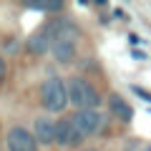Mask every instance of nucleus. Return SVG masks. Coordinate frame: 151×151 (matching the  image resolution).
<instances>
[{
  "label": "nucleus",
  "mask_w": 151,
  "mask_h": 151,
  "mask_svg": "<svg viewBox=\"0 0 151 151\" xmlns=\"http://www.w3.org/2000/svg\"><path fill=\"white\" fill-rule=\"evenodd\" d=\"M76 131H78V126L73 124V119H70V116H60V119L55 121V144L58 146H70Z\"/></svg>",
  "instance_id": "obj_9"
},
{
  "label": "nucleus",
  "mask_w": 151,
  "mask_h": 151,
  "mask_svg": "<svg viewBox=\"0 0 151 151\" xmlns=\"http://www.w3.org/2000/svg\"><path fill=\"white\" fill-rule=\"evenodd\" d=\"M111 15L116 18V20H121V23H129V20H131V15L124 10V8H113V13H111Z\"/></svg>",
  "instance_id": "obj_12"
},
{
  "label": "nucleus",
  "mask_w": 151,
  "mask_h": 151,
  "mask_svg": "<svg viewBox=\"0 0 151 151\" xmlns=\"http://www.w3.org/2000/svg\"><path fill=\"white\" fill-rule=\"evenodd\" d=\"M131 58L144 63V60H149V53H146V50H141V48H134V50H131Z\"/></svg>",
  "instance_id": "obj_13"
},
{
  "label": "nucleus",
  "mask_w": 151,
  "mask_h": 151,
  "mask_svg": "<svg viewBox=\"0 0 151 151\" xmlns=\"http://www.w3.org/2000/svg\"><path fill=\"white\" fill-rule=\"evenodd\" d=\"M28 10H35V13H48V15H53V13H60L65 8V3H60V0H35V3H25Z\"/></svg>",
  "instance_id": "obj_10"
},
{
  "label": "nucleus",
  "mask_w": 151,
  "mask_h": 151,
  "mask_svg": "<svg viewBox=\"0 0 151 151\" xmlns=\"http://www.w3.org/2000/svg\"><path fill=\"white\" fill-rule=\"evenodd\" d=\"M5 144H8V151H38L35 136L25 126H13L5 136Z\"/></svg>",
  "instance_id": "obj_4"
},
{
  "label": "nucleus",
  "mask_w": 151,
  "mask_h": 151,
  "mask_svg": "<svg viewBox=\"0 0 151 151\" xmlns=\"http://www.w3.org/2000/svg\"><path fill=\"white\" fill-rule=\"evenodd\" d=\"M83 151H98V149H83Z\"/></svg>",
  "instance_id": "obj_16"
},
{
  "label": "nucleus",
  "mask_w": 151,
  "mask_h": 151,
  "mask_svg": "<svg viewBox=\"0 0 151 151\" xmlns=\"http://www.w3.org/2000/svg\"><path fill=\"white\" fill-rule=\"evenodd\" d=\"M108 111H111V116H113V119H119L121 124H131L134 116H136L134 106H131L121 93H111V96H108Z\"/></svg>",
  "instance_id": "obj_7"
},
{
  "label": "nucleus",
  "mask_w": 151,
  "mask_h": 151,
  "mask_svg": "<svg viewBox=\"0 0 151 151\" xmlns=\"http://www.w3.org/2000/svg\"><path fill=\"white\" fill-rule=\"evenodd\" d=\"M5 78H8V63H5V58L0 55V86L5 83Z\"/></svg>",
  "instance_id": "obj_14"
},
{
  "label": "nucleus",
  "mask_w": 151,
  "mask_h": 151,
  "mask_svg": "<svg viewBox=\"0 0 151 151\" xmlns=\"http://www.w3.org/2000/svg\"><path fill=\"white\" fill-rule=\"evenodd\" d=\"M65 86H68V101L76 106V111L101 106V93L86 76H73L65 81Z\"/></svg>",
  "instance_id": "obj_1"
},
{
  "label": "nucleus",
  "mask_w": 151,
  "mask_h": 151,
  "mask_svg": "<svg viewBox=\"0 0 151 151\" xmlns=\"http://www.w3.org/2000/svg\"><path fill=\"white\" fill-rule=\"evenodd\" d=\"M146 151H151V144H149V146H146Z\"/></svg>",
  "instance_id": "obj_17"
},
{
  "label": "nucleus",
  "mask_w": 151,
  "mask_h": 151,
  "mask_svg": "<svg viewBox=\"0 0 151 151\" xmlns=\"http://www.w3.org/2000/svg\"><path fill=\"white\" fill-rule=\"evenodd\" d=\"M50 45H53V38H50L45 23H40V25L25 38V50L30 55H45V53H50Z\"/></svg>",
  "instance_id": "obj_5"
},
{
  "label": "nucleus",
  "mask_w": 151,
  "mask_h": 151,
  "mask_svg": "<svg viewBox=\"0 0 151 151\" xmlns=\"http://www.w3.org/2000/svg\"><path fill=\"white\" fill-rule=\"evenodd\" d=\"M70 119H73V124L78 126V131H81L83 136H98L106 131V113H101V108H83V111H76L70 113Z\"/></svg>",
  "instance_id": "obj_3"
},
{
  "label": "nucleus",
  "mask_w": 151,
  "mask_h": 151,
  "mask_svg": "<svg viewBox=\"0 0 151 151\" xmlns=\"http://www.w3.org/2000/svg\"><path fill=\"white\" fill-rule=\"evenodd\" d=\"M33 136L40 146L55 144V121L48 119V116H38L35 124H33Z\"/></svg>",
  "instance_id": "obj_8"
},
{
  "label": "nucleus",
  "mask_w": 151,
  "mask_h": 151,
  "mask_svg": "<svg viewBox=\"0 0 151 151\" xmlns=\"http://www.w3.org/2000/svg\"><path fill=\"white\" fill-rule=\"evenodd\" d=\"M131 93H134V96H139L144 103H151V91H146L144 86H136V83H134V86H131Z\"/></svg>",
  "instance_id": "obj_11"
},
{
  "label": "nucleus",
  "mask_w": 151,
  "mask_h": 151,
  "mask_svg": "<svg viewBox=\"0 0 151 151\" xmlns=\"http://www.w3.org/2000/svg\"><path fill=\"white\" fill-rule=\"evenodd\" d=\"M40 103L50 113H63L68 108V86L60 76H48L40 83Z\"/></svg>",
  "instance_id": "obj_2"
},
{
  "label": "nucleus",
  "mask_w": 151,
  "mask_h": 151,
  "mask_svg": "<svg viewBox=\"0 0 151 151\" xmlns=\"http://www.w3.org/2000/svg\"><path fill=\"white\" fill-rule=\"evenodd\" d=\"M50 55H53L55 63L70 65V63H76V58H78V43H76V40L58 38V40H53V45H50Z\"/></svg>",
  "instance_id": "obj_6"
},
{
  "label": "nucleus",
  "mask_w": 151,
  "mask_h": 151,
  "mask_svg": "<svg viewBox=\"0 0 151 151\" xmlns=\"http://www.w3.org/2000/svg\"><path fill=\"white\" fill-rule=\"evenodd\" d=\"M129 43L136 48V45H141V43H144V38H141V35H136V33H129Z\"/></svg>",
  "instance_id": "obj_15"
}]
</instances>
